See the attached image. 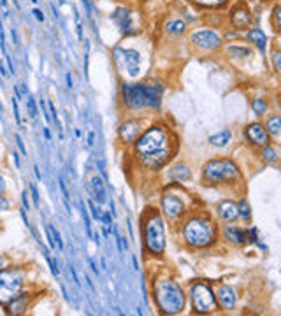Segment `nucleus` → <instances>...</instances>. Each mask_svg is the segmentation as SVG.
<instances>
[{
	"instance_id": "393cba45",
	"label": "nucleus",
	"mask_w": 281,
	"mask_h": 316,
	"mask_svg": "<svg viewBox=\"0 0 281 316\" xmlns=\"http://www.w3.org/2000/svg\"><path fill=\"white\" fill-rule=\"evenodd\" d=\"M184 22H181V20H172V22H169L166 25V30L169 34H183L184 32Z\"/></svg>"
},
{
	"instance_id": "423d86ee",
	"label": "nucleus",
	"mask_w": 281,
	"mask_h": 316,
	"mask_svg": "<svg viewBox=\"0 0 281 316\" xmlns=\"http://www.w3.org/2000/svg\"><path fill=\"white\" fill-rule=\"evenodd\" d=\"M239 178V169L230 160H211L204 167V181L209 184L234 181Z\"/></svg>"
},
{
	"instance_id": "7ed1b4c3",
	"label": "nucleus",
	"mask_w": 281,
	"mask_h": 316,
	"mask_svg": "<svg viewBox=\"0 0 281 316\" xmlns=\"http://www.w3.org/2000/svg\"><path fill=\"white\" fill-rule=\"evenodd\" d=\"M155 297L158 308L167 314H178L184 309V294L174 281L160 280L155 286Z\"/></svg>"
},
{
	"instance_id": "1a4fd4ad",
	"label": "nucleus",
	"mask_w": 281,
	"mask_h": 316,
	"mask_svg": "<svg viewBox=\"0 0 281 316\" xmlns=\"http://www.w3.org/2000/svg\"><path fill=\"white\" fill-rule=\"evenodd\" d=\"M190 297L197 312H211L214 309V304H216V297H214L213 290L204 283L192 284Z\"/></svg>"
},
{
	"instance_id": "5701e85b",
	"label": "nucleus",
	"mask_w": 281,
	"mask_h": 316,
	"mask_svg": "<svg viewBox=\"0 0 281 316\" xmlns=\"http://www.w3.org/2000/svg\"><path fill=\"white\" fill-rule=\"evenodd\" d=\"M190 169L186 166H176L172 170H170V178L176 181H188L190 180Z\"/></svg>"
},
{
	"instance_id": "052dcab7",
	"label": "nucleus",
	"mask_w": 281,
	"mask_h": 316,
	"mask_svg": "<svg viewBox=\"0 0 281 316\" xmlns=\"http://www.w3.org/2000/svg\"><path fill=\"white\" fill-rule=\"evenodd\" d=\"M44 136H46V139H48V140H51V134H50V128H48V126L44 128Z\"/></svg>"
},
{
	"instance_id": "f03ea898",
	"label": "nucleus",
	"mask_w": 281,
	"mask_h": 316,
	"mask_svg": "<svg viewBox=\"0 0 281 316\" xmlns=\"http://www.w3.org/2000/svg\"><path fill=\"white\" fill-rule=\"evenodd\" d=\"M123 102L130 109L142 108H158L162 100V86L156 83L140 84V83H125L122 86Z\"/></svg>"
},
{
	"instance_id": "864d4df0",
	"label": "nucleus",
	"mask_w": 281,
	"mask_h": 316,
	"mask_svg": "<svg viewBox=\"0 0 281 316\" xmlns=\"http://www.w3.org/2000/svg\"><path fill=\"white\" fill-rule=\"evenodd\" d=\"M0 6L4 9V16H9V9H8V0H0Z\"/></svg>"
},
{
	"instance_id": "f704fd0d",
	"label": "nucleus",
	"mask_w": 281,
	"mask_h": 316,
	"mask_svg": "<svg viewBox=\"0 0 281 316\" xmlns=\"http://www.w3.org/2000/svg\"><path fill=\"white\" fill-rule=\"evenodd\" d=\"M88 206H90V211H92V214H94V218L98 220V222H102V212H100V209L94 204V200H88Z\"/></svg>"
},
{
	"instance_id": "79ce46f5",
	"label": "nucleus",
	"mask_w": 281,
	"mask_h": 316,
	"mask_svg": "<svg viewBox=\"0 0 281 316\" xmlns=\"http://www.w3.org/2000/svg\"><path fill=\"white\" fill-rule=\"evenodd\" d=\"M51 232H53V237H54V241H56V244H58V250H64V242H62L60 232H58L54 226H51Z\"/></svg>"
},
{
	"instance_id": "ddd939ff",
	"label": "nucleus",
	"mask_w": 281,
	"mask_h": 316,
	"mask_svg": "<svg viewBox=\"0 0 281 316\" xmlns=\"http://www.w3.org/2000/svg\"><path fill=\"white\" fill-rule=\"evenodd\" d=\"M162 208H164V212H166V216H167V218H170V220L178 218V216L183 214V211H184L183 202H181L178 197H174V195H164Z\"/></svg>"
},
{
	"instance_id": "5fc2aeb1",
	"label": "nucleus",
	"mask_w": 281,
	"mask_h": 316,
	"mask_svg": "<svg viewBox=\"0 0 281 316\" xmlns=\"http://www.w3.org/2000/svg\"><path fill=\"white\" fill-rule=\"evenodd\" d=\"M6 188H8V184H6V180H4V178H2V176H0V195L4 194Z\"/></svg>"
},
{
	"instance_id": "2f4dec72",
	"label": "nucleus",
	"mask_w": 281,
	"mask_h": 316,
	"mask_svg": "<svg viewBox=\"0 0 281 316\" xmlns=\"http://www.w3.org/2000/svg\"><path fill=\"white\" fill-rule=\"evenodd\" d=\"M81 216H83V220H84V225H86V232H88V237H92V236H94V232H92L90 216H88V211H86V208H84V202H81Z\"/></svg>"
},
{
	"instance_id": "412c9836",
	"label": "nucleus",
	"mask_w": 281,
	"mask_h": 316,
	"mask_svg": "<svg viewBox=\"0 0 281 316\" xmlns=\"http://www.w3.org/2000/svg\"><path fill=\"white\" fill-rule=\"evenodd\" d=\"M230 137H232V134L228 132V130H224V132L214 134V136L209 137V142L213 144V146H216V148H224L230 142Z\"/></svg>"
},
{
	"instance_id": "6ab92c4d",
	"label": "nucleus",
	"mask_w": 281,
	"mask_h": 316,
	"mask_svg": "<svg viewBox=\"0 0 281 316\" xmlns=\"http://www.w3.org/2000/svg\"><path fill=\"white\" fill-rule=\"evenodd\" d=\"M225 236H227V239L230 242H234V244H244L246 242V232L241 228H238V226H227L225 228Z\"/></svg>"
},
{
	"instance_id": "9b49d317",
	"label": "nucleus",
	"mask_w": 281,
	"mask_h": 316,
	"mask_svg": "<svg viewBox=\"0 0 281 316\" xmlns=\"http://www.w3.org/2000/svg\"><path fill=\"white\" fill-rule=\"evenodd\" d=\"M111 22H114V25L118 26V30L123 34V36H132L136 32L134 28V22H132V12L125 8H118L114 9V12L111 14Z\"/></svg>"
},
{
	"instance_id": "8fccbe9b",
	"label": "nucleus",
	"mask_w": 281,
	"mask_h": 316,
	"mask_svg": "<svg viewBox=\"0 0 281 316\" xmlns=\"http://www.w3.org/2000/svg\"><path fill=\"white\" fill-rule=\"evenodd\" d=\"M274 67H276V70H280V51H274Z\"/></svg>"
},
{
	"instance_id": "58836bf2",
	"label": "nucleus",
	"mask_w": 281,
	"mask_h": 316,
	"mask_svg": "<svg viewBox=\"0 0 281 316\" xmlns=\"http://www.w3.org/2000/svg\"><path fill=\"white\" fill-rule=\"evenodd\" d=\"M12 111H14V118H16V123H18V125H22V114H20L18 98H12Z\"/></svg>"
},
{
	"instance_id": "0eeeda50",
	"label": "nucleus",
	"mask_w": 281,
	"mask_h": 316,
	"mask_svg": "<svg viewBox=\"0 0 281 316\" xmlns=\"http://www.w3.org/2000/svg\"><path fill=\"white\" fill-rule=\"evenodd\" d=\"M146 248L153 255H162L166 250V232H164V222L160 216H152L144 228Z\"/></svg>"
},
{
	"instance_id": "4d7b16f0",
	"label": "nucleus",
	"mask_w": 281,
	"mask_h": 316,
	"mask_svg": "<svg viewBox=\"0 0 281 316\" xmlns=\"http://www.w3.org/2000/svg\"><path fill=\"white\" fill-rule=\"evenodd\" d=\"M14 164H16V167H18V169H22V160H20V154L16 153V151H14Z\"/></svg>"
},
{
	"instance_id": "a878e982",
	"label": "nucleus",
	"mask_w": 281,
	"mask_h": 316,
	"mask_svg": "<svg viewBox=\"0 0 281 316\" xmlns=\"http://www.w3.org/2000/svg\"><path fill=\"white\" fill-rule=\"evenodd\" d=\"M227 51L228 54L234 58H244V56H250V53H252L248 48H241V46H230Z\"/></svg>"
},
{
	"instance_id": "2eb2a0df",
	"label": "nucleus",
	"mask_w": 281,
	"mask_h": 316,
	"mask_svg": "<svg viewBox=\"0 0 281 316\" xmlns=\"http://www.w3.org/2000/svg\"><path fill=\"white\" fill-rule=\"evenodd\" d=\"M246 137H248L250 142L253 144H258V146H266L269 142V137H267V132L262 125L258 123H253L246 128Z\"/></svg>"
},
{
	"instance_id": "bb28decb",
	"label": "nucleus",
	"mask_w": 281,
	"mask_h": 316,
	"mask_svg": "<svg viewBox=\"0 0 281 316\" xmlns=\"http://www.w3.org/2000/svg\"><path fill=\"white\" fill-rule=\"evenodd\" d=\"M262 158L266 160L267 164L278 162V153H276V150H274V148H270V146H266V148L262 150Z\"/></svg>"
},
{
	"instance_id": "9d476101",
	"label": "nucleus",
	"mask_w": 281,
	"mask_h": 316,
	"mask_svg": "<svg viewBox=\"0 0 281 316\" xmlns=\"http://www.w3.org/2000/svg\"><path fill=\"white\" fill-rule=\"evenodd\" d=\"M192 42L197 48H200V50L209 51V50H216L222 44V39L213 30H198V32L192 34Z\"/></svg>"
},
{
	"instance_id": "39448f33",
	"label": "nucleus",
	"mask_w": 281,
	"mask_h": 316,
	"mask_svg": "<svg viewBox=\"0 0 281 316\" xmlns=\"http://www.w3.org/2000/svg\"><path fill=\"white\" fill-rule=\"evenodd\" d=\"M25 284V272L22 269H4L0 270V306L8 304L11 298H14Z\"/></svg>"
},
{
	"instance_id": "6e6552de",
	"label": "nucleus",
	"mask_w": 281,
	"mask_h": 316,
	"mask_svg": "<svg viewBox=\"0 0 281 316\" xmlns=\"http://www.w3.org/2000/svg\"><path fill=\"white\" fill-rule=\"evenodd\" d=\"M112 58L120 70L126 72L130 78L139 76L140 70V54L136 50H125V48H116L112 51Z\"/></svg>"
},
{
	"instance_id": "a18cd8bd",
	"label": "nucleus",
	"mask_w": 281,
	"mask_h": 316,
	"mask_svg": "<svg viewBox=\"0 0 281 316\" xmlns=\"http://www.w3.org/2000/svg\"><path fill=\"white\" fill-rule=\"evenodd\" d=\"M280 12H281L280 8L274 9V28L276 30H280Z\"/></svg>"
},
{
	"instance_id": "f257e3e1",
	"label": "nucleus",
	"mask_w": 281,
	"mask_h": 316,
	"mask_svg": "<svg viewBox=\"0 0 281 316\" xmlns=\"http://www.w3.org/2000/svg\"><path fill=\"white\" fill-rule=\"evenodd\" d=\"M136 151L139 154L140 162L150 169H158L164 166L169 156V146H167V134L158 126H152L137 139Z\"/></svg>"
},
{
	"instance_id": "37998d69",
	"label": "nucleus",
	"mask_w": 281,
	"mask_h": 316,
	"mask_svg": "<svg viewBox=\"0 0 281 316\" xmlns=\"http://www.w3.org/2000/svg\"><path fill=\"white\" fill-rule=\"evenodd\" d=\"M88 53H90V42L84 40V74L88 76Z\"/></svg>"
},
{
	"instance_id": "c03bdc74",
	"label": "nucleus",
	"mask_w": 281,
	"mask_h": 316,
	"mask_svg": "<svg viewBox=\"0 0 281 316\" xmlns=\"http://www.w3.org/2000/svg\"><path fill=\"white\" fill-rule=\"evenodd\" d=\"M22 202H23V209H28L30 211V202H28V194H26V190L25 192H22Z\"/></svg>"
},
{
	"instance_id": "4be33fe9",
	"label": "nucleus",
	"mask_w": 281,
	"mask_h": 316,
	"mask_svg": "<svg viewBox=\"0 0 281 316\" xmlns=\"http://www.w3.org/2000/svg\"><path fill=\"white\" fill-rule=\"evenodd\" d=\"M232 22H234V25L238 26V28H241V26H246L250 23V14L246 9H236L234 14H232Z\"/></svg>"
},
{
	"instance_id": "e2e57ef3",
	"label": "nucleus",
	"mask_w": 281,
	"mask_h": 316,
	"mask_svg": "<svg viewBox=\"0 0 281 316\" xmlns=\"http://www.w3.org/2000/svg\"><path fill=\"white\" fill-rule=\"evenodd\" d=\"M30 2H34V4H37V0H30Z\"/></svg>"
},
{
	"instance_id": "680f3d73",
	"label": "nucleus",
	"mask_w": 281,
	"mask_h": 316,
	"mask_svg": "<svg viewBox=\"0 0 281 316\" xmlns=\"http://www.w3.org/2000/svg\"><path fill=\"white\" fill-rule=\"evenodd\" d=\"M2 111H4V108H2V104H0V112H2Z\"/></svg>"
},
{
	"instance_id": "13d9d810",
	"label": "nucleus",
	"mask_w": 281,
	"mask_h": 316,
	"mask_svg": "<svg viewBox=\"0 0 281 316\" xmlns=\"http://www.w3.org/2000/svg\"><path fill=\"white\" fill-rule=\"evenodd\" d=\"M34 172H36L37 180H42V176H40V170H39V167H37V166H34Z\"/></svg>"
},
{
	"instance_id": "72a5a7b5",
	"label": "nucleus",
	"mask_w": 281,
	"mask_h": 316,
	"mask_svg": "<svg viewBox=\"0 0 281 316\" xmlns=\"http://www.w3.org/2000/svg\"><path fill=\"white\" fill-rule=\"evenodd\" d=\"M50 106V112H51V116H53V122L56 123V126H58V130H60V137H62V125H60V118H58V112H56V108H54V104H48Z\"/></svg>"
},
{
	"instance_id": "473e14b6",
	"label": "nucleus",
	"mask_w": 281,
	"mask_h": 316,
	"mask_svg": "<svg viewBox=\"0 0 281 316\" xmlns=\"http://www.w3.org/2000/svg\"><path fill=\"white\" fill-rule=\"evenodd\" d=\"M30 194H32V200H34V206L36 208H39L40 204V197H39V190H37V186L34 183H30Z\"/></svg>"
},
{
	"instance_id": "a19ab883",
	"label": "nucleus",
	"mask_w": 281,
	"mask_h": 316,
	"mask_svg": "<svg viewBox=\"0 0 281 316\" xmlns=\"http://www.w3.org/2000/svg\"><path fill=\"white\" fill-rule=\"evenodd\" d=\"M9 209H11V202H9L6 197H2V195H0V212L9 211Z\"/></svg>"
},
{
	"instance_id": "c9c22d12",
	"label": "nucleus",
	"mask_w": 281,
	"mask_h": 316,
	"mask_svg": "<svg viewBox=\"0 0 281 316\" xmlns=\"http://www.w3.org/2000/svg\"><path fill=\"white\" fill-rule=\"evenodd\" d=\"M46 260H48V264H50V269H51V272H53V276H58V274H60V269H58L56 260L51 258L50 255H46Z\"/></svg>"
},
{
	"instance_id": "3c124183",
	"label": "nucleus",
	"mask_w": 281,
	"mask_h": 316,
	"mask_svg": "<svg viewBox=\"0 0 281 316\" xmlns=\"http://www.w3.org/2000/svg\"><path fill=\"white\" fill-rule=\"evenodd\" d=\"M250 241L258 242V239H256V228H250Z\"/></svg>"
},
{
	"instance_id": "09e8293b",
	"label": "nucleus",
	"mask_w": 281,
	"mask_h": 316,
	"mask_svg": "<svg viewBox=\"0 0 281 316\" xmlns=\"http://www.w3.org/2000/svg\"><path fill=\"white\" fill-rule=\"evenodd\" d=\"M40 109H42V116L46 118V122L50 123V114L46 112V102H44V100H40Z\"/></svg>"
},
{
	"instance_id": "4468645a",
	"label": "nucleus",
	"mask_w": 281,
	"mask_h": 316,
	"mask_svg": "<svg viewBox=\"0 0 281 316\" xmlns=\"http://www.w3.org/2000/svg\"><path fill=\"white\" fill-rule=\"evenodd\" d=\"M4 308L9 314H23L28 309V295L20 292L14 298H11L8 304H4Z\"/></svg>"
},
{
	"instance_id": "cd10ccee",
	"label": "nucleus",
	"mask_w": 281,
	"mask_h": 316,
	"mask_svg": "<svg viewBox=\"0 0 281 316\" xmlns=\"http://www.w3.org/2000/svg\"><path fill=\"white\" fill-rule=\"evenodd\" d=\"M252 108H253V112L258 116H262L264 112L267 111V102L264 100V98H255V100L252 102Z\"/></svg>"
},
{
	"instance_id": "c756f323",
	"label": "nucleus",
	"mask_w": 281,
	"mask_h": 316,
	"mask_svg": "<svg viewBox=\"0 0 281 316\" xmlns=\"http://www.w3.org/2000/svg\"><path fill=\"white\" fill-rule=\"evenodd\" d=\"M194 4L202 6V8H218V6L225 4L227 0H192Z\"/></svg>"
},
{
	"instance_id": "de8ad7c7",
	"label": "nucleus",
	"mask_w": 281,
	"mask_h": 316,
	"mask_svg": "<svg viewBox=\"0 0 281 316\" xmlns=\"http://www.w3.org/2000/svg\"><path fill=\"white\" fill-rule=\"evenodd\" d=\"M83 6L86 9V14L92 16V0H83Z\"/></svg>"
},
{
	"instance_id": "e433bc0d",
	"label": "nucleus",
	"mask_w": 281,
	"mask_h": 316,
	"mask_svg": "<svg viewBox=\"0 0 281 316\" xmlns=\"http://www.w3.org/2000/svg\"><path fill=\"white\" fill-rule=\"evenodd\" d=\"M74 14H76V30H78V39L83 40V25H81V18H80V12L74 9Z\"/></svg>"
},
{
	"instance_id": "a211bd4d",
	"label": "nucleus",
	"mask_w": 281,
	"mask_h": 316,
	"mask_svg": "<svg viewBox=\"0 0 281 316\" xmlns=\"http://www.w3.org/2000/svg\"><path fill=\"white\" fill-rule=\"evenodd\" d=\"M140 132V126L137 122H126L120 126V137H122L125 142H132V140L137 139Z\"/></svg>"
},
{
	"instance_id": "20e7f679",
	"label": "nucleus",
	"mask_w": 281,
	"mask_h": 316,
	"mask_svg": "<svg viewBox=\"0 0 281 316\" xmlns=\"http://www.w3.org/2000/svg\"><path fill=\"white\" fill-rule=\"evenodd\" d=\"M183 236L190 246H194V248H204V246H209L213 242L214 230L213 225L208 220L194 218L184 225Z\"/></svg>"
},
{
	"instance_id": "aec40b11",
	"label": "nucleus",
	"mask_w": 281,
	"mask_h": 316,
	"mask_svg": "<svg viewBox=\"0 0 281 316\" xmlns=\"http://www.w3.org/2000/svg\"><path fill=\"white\" fill-rule=\"evenodd\" d=\"M248 40H252L260 51H266V42H267V37L266 34L262 32L260 28H252L248 32Z\"/></svg>"
},
{
	"instance_id": "603ef678",
	"label": "nucleus",
	"mask_w": 281,
	"mask_h": 316,
	"mask_svg": "<svg viewBox=\"0 0 281 316\" xmlns=\"http://www.w3.org/2000/svg\"><path fill=\"white\" fill-rule=\"evenodd\" d=\"M65 78H67V88H68V90H72L74 84H72V76H70V72H67V76H65Z\"/></svg>"
},
{
	"instance_id": "ea45409f",
	"label": "nucleus",
	"mask_w": 281,
	"mask_h": 316,
	"mask_svg": "<svg viewBox=\"0 0 281 316\" xmlns=\"http://www.w3.org/2000/svg\"><path fill=\"white\" fill-rule=\"evenodd\" d=\"M14 140H16V146H18L20 151H22V154H25V156H26L25 142H23V139H22V136H20V134H14Z\"/></svg>"
},
{
	"instance_id": "4c0bfd02",
	"label": "nucleus",
	"mask_w": 281,
	"mask_h": 316,
	"mask_svg": "<svg viewBox=\"0 0 281 316\" xmlns=\"http://www.w3.org/2000/svg\"><path fill=\"white\" fill-rule=\"evenodd\" d=\"M46 237H48V242H50L51 250H56V241H54L53 232H51V225H46Z\"/></svg>"
},
{
	"instance_id": "bf43d9fd",
	"label": "nucleus",
	"mask_w": 281,
	"mask_h": 316,
	"mask_svg": "<svg viewBox=\"0 0 281 316\" xmlns=\"http://www.w3.org/2000/svg\"><path fill=\"white\" fill-rule=\"evenodd\" d=\"M94 137H95V134L90 132V136H88V146H94Z\"/></svg>"
},
{
	"instance_id": "f3484780",
	"label": "nucleus",
	"mask_w": 281,
	"mask_h": 316,
	"mask_svg": "<svg viewBox=\"0 0 281 316\" xmlns=\"http://www.w3.org/2000/svg\"><path fill=\"white\" fill-rule=\"evenodd\" d=\"M218 214H220V218L224 220V222H234L239 216L238 204H234V202L230 200H224L218 206Z\"/></svg>"
},
{
	"instance_id": "f8f14e48",
	"label": "nucleus",
	"mask_w": 281,
	"mask_h": 316,
	"mask_svg": "<svg viewBox=\"0 0 281 316\" xmlns=\"http://www.w3.org/2000/svg\"><path fill=\"white\" fill-rule=\"evenodd\" d=\"M86 190H88V194H90V197H94V200L98 202V204H104V202L108 200V198H106V186L97 174L88 178Z\"/></svg>"
},
{
	"instance_id": "dca6fc26",
	"label": "nucleus",
	"mask_w": 281,
	"mask_h": 316,
	"mask_svg": "<svg viewBox=\"0 0 281 316\" xmlns=\"http://www.w3.org/2000/svg\"><path fill=\"white\" fill-rule=\"evenodd\" d=\"M218 302H220V306L224 309H234L236 308V300H238V297H236V292L232 290L230 286H222L220 290H218Z\"/></svg>"
},
{
	"instance_id": "7c9ffc66",
	"label": "nucleus",
	"mask_w": 281,
	"mask_h": 316,
	"mask_svg": "<svg viewBox=\"0 0 281 316\" xmlns=\"http://www.w3.org/2000/svg\"><path fill=\"white\" fill-rule=\"evenodd\" d=\"M238 212H239V214H241L244 220H250V218H252V212H250V206H248V202H246V200H241V202H239Z\"/></svg>"
},
{
	"instance_id": "b1692460",
	"label": "nucleus",
	"mask_w": 281,
	"mask_h": 316,
	"mask_svg": "<svg viewBox=\"0 0 281 316\" xmlns=\"http://www.w3.org/2000/svg\"><path fill=\"white\" fill-rule=\"evenodd\" d=\"M267 130H269L272 136H280L281 132V118L280 116H272V118L267 120Z\"/></svg>"
},
{
	"instance_id": "c85d7f7f",
	"label": "nucleus",
	"mask_w": 281,
	"mask_h": 316,
	"mask_svg": "<svg viewBox=\"0 0 281 316\" xmlns=\"http://www.w3.org/2000/svg\"><path fill=\"white\" fill-rule=\"evenodd\" d=\"M26 111H28V114H30V118L32 120H36L37 118V104H36V98L32 97V95H26Z\"/></svg>"
},
{
	"instance_id": "49530a36",
	"label": "nucleus",
	"mask_w": 281,
	"mask_h": 316,
	"mask_svg": "<svg viewBox=\"0 0 281 316\" xmlns=\"http://www.w3.org/2000/svg\"><path fill=\"white\" fill-rule=\"evenodd\" d=\"M34 16L37 18V22H44V12L40 9H34Z\"/></svg>"
},
{
	"instance_id": "6e6d98bb",
	"label": "nucleus",
	"mask_w": 281,
	"mask_h": 316,
	"mask_svg": "<svg viewBox=\"0 0 281 316\" xmlns=\"http://www.w3.org/2000/svg\"><path fill=\"white\" fill-rule=\"evenodd\" d=\"M4 267H8V260H6L4 255H0V270L4 269Z\"/></svg>"
}]
</instances>
